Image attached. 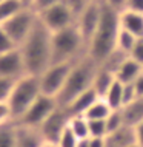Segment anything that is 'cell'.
Instances as JSON below:
<instances>
[{
  "label": "cell",
  "instance_id": "obj_15",
  "mask_svg": "<svg viewBox=\"0 0 143 147\" xmlns=\"http://www.w3.org/2000/svg\"><path fill=\"white\" fill-rule=\"evenodd\" d=\"M120 28L134 34L136 37H143V14L134 11H122L120 13Z\"/></svg>",
  "mask_w": 143,
  "mask_h": 147
},
{
  "label": "cell",
  "instance_id": "obj_43",
  "mask_svg": "<svg viewBox=\"0 0 143 147\" xmlns=\"http://www.w3.org/2000/svg\"><path fill=\"white\" fill-rule=\"evenodd\" d=\"M128 147H140V146H138L137 142H134V144H131V146H128Z\"/></svg>",
  "mask_w": 143,
  "mask_h": 147
},
{
  "label": "cell",
  "instance_id": "obj_8",
  "mask_svg": "<svg viewBox=\"0 0 143 147\" xmlns=\"http://www.w3.org/2000/svg\"><path fill=\"white\" fill-rule=\"evenodd\" d=\"M59 107L60 105H59V102L55 98L46 96V94H40V96L35 99L34 104L29 107V110L23 115V118L17 122H22V124H25V125H31V127L40 129V125L59 109Z\"/></svg>",
  "mask_w": 143,
  "mask_h": 147
},
{
  "label": "cell",
  "instance_id": "obj_20",
  "mask_svg": "<svg viewBox=\"0 0 143 147\" xmlns=\"http://www.w3.org/2000/svg\"><path fill=\"white\" fill-rule=\"evenodd\" d=\"M108 105L112 110H122L123 109V84L120 81H114L112 85L109 87V90L106 91V94L103 96Z\"/></svg>",
  "mask_w": 143,
  "mask_h": 147
},
{
  "label": "cell",
  "instance_id": "obj_44",
  "mask_svg": "<svg viewBox=\"0 0 143 147\" xmlns=\"http://www.w3.org/2000/svg\"><path fill=\"white\" fill-rule=\"evenodd\" d=\"M92 2H102V0H92Z\"/></svg>",
  "mask_w": 143,
  "mask_h": 147
},
{
  "label": "cell",
  "instance_id": "obj_37",
  "mask_svg": "<svg viewBox=\"0 0 143 147\" xmlns=\"http://www.w3.org/2000/svg\"><path fill=\"white\" fill-rule=\"evenodd\" d=\"M134 133H136V142L140 147H143V122H140V124L134 129Z\"/></svg>",
  "mask_w": 143,
  "mask_h": 147
},
{
  "label": "cell",
  "instance_id": "obj_41",
  "mask_svg": "<svg viewBox=\"0 0 143 147\" xmlns=\"http://www.w3.org/2000/svg\"><path fill=\"white\" fill-rule=\"evenodd\" d=\"M22 2L25 3L26 6H29V8H31V3H33V0H22Z\"/></svg>",
  "mask_w": 143,
  "mask_h": 147
},
{
  "label": "cell",
  "instance_id": "obj_31",
  "mask_svg": "<svg viewBox=\"0 0 143 147\" xmlns=\"http://www.w3.org/2000/svg\"><path fill=\"white\" fill-rule=\"evenodd\" d=\"M14 48H17V47H15L14 42L11 40V37L8 36L5 28L0 25V54L8 53V51H11V50H14Z\"/></svg>",
  "mask_w": 143,
  "mask_h": 147
},
{
  "label": "cell",
  "instance_id": "obj_16",
  "mask_svg": "<svg viewBox=\"0 0 143 147\" xmlns=\"http://www.w3.org/2000/svg\"><path fill=\"white\" fill-rule=\"evenodd\" d=\"M120 112L125 119V124L136 129L140 122H143V98H136L129 104H126Z\"/></svg>",
  "mask_w": 143,
  "mask_h": 147
},
{
  "label": "cell",
  "instance_id": "obj_1",
  "mask_svg": "<svg viewBox=\"0 0 143 147\" xmlns=\"http://www.w3.org/2000/svg\"><path fill=\"white\" fill-rule=\"evenodd\" d=\"M19 50L25 62L26 73L40 76L53 63V33L39 19L34 30Z\"/></svg>",
  "mask_w": 143,
  "mask_h": 147
},
{
  "label": "cell",
  "instance_id": "obj_11",
  "mask_svg": "<svg viewBox=\"0 0 143 147\" xmlns=\"http://www.w3.org/2000/svg\"><path fill=\"white\" fill-rule=\"evenodd\" d=\"M71 115L65 107H59L55 112L46 119L40 125V132L45 138V142H51V144H57L59 138L65 132V129L69 124Z\"/></svg>",
  "mask_w": 143,
  "mask_h": 147
},
{
  "label": "cell",
  "instance_id": "obj_28",
  "mask_svg": "<svg viewBox=\"0 0 143 147\" xmlns=\"http://www.w3.org/2000/svg\"><path fill=\"white\" fill-rule=\"evenodd\" d=\"M91 2H92V0H63V3H65V5L71 9V13L74 14L75 22H77V19L82 16L83 11L88 8V5Z\"/></svg>",
  "mask_w": 143,
  "mask_h": 147
},
{
  "label": "cell",
  "instance_id": "obj_35",
  "mask_svg": "<svg viewBox=\"0 0 143 147\" xmlns=\"http://www.w3.org/2000/svg\"><path fill=\"white\" fill-rule=\"evenodd\" d=\"M125 9L134 11V13H138V14H143V0H128Z\"/></svg>",
  "mask_w": 143,
  "mask_h": 147
},
{
  "label": "cell",
  "instance_id": "obj_6",
  "mask_svg": "<svg viewBox=\"0 0 143 147\" xmlns=\"http://www.w3.org/2000/svg\"><path fill=\"white\" fill-rule=\"evenodd\" d=\"M37 20H39V14L35 13L33 8L26 6V8H23L20 13L15 14L14 17H11L8 22H5L2 26L5 28L8 36L11 37V40L14 42V45L19 48L28 39L31 31L34 30Z\"/></svg>",
  "mask_w": 143,
  "mask_h": 147
},
{
  "label": "cell",
  "instance_id": "obj_22",
  "mask_svg": "<svg viewBox=\"0 0 143 147\" xmlns=\"http://www.w3.org/2000/svg\"><path fill=\"white\" fill-rule=\"evenodd\" d=\"M111 112H112V109L108 105V102L103 98H100L89 107V110L86 112L85 118L86 119H106L111 115Z\"/></svg>",
  "mask_w": 143,
  "mask_h": 147
},
{
  "label": "cell",
  "instance_id": "obj_33",
  "mask_svg": "<svg viewBox=\"0 0 143 147\" xmlns=\"http://www.w3.org/2000/svg\"><path fill=\"white\" fill-rule=\"evenodd\" d=\"M129 57L132 59V61L138 62L140 65H143V37H138L136 45H134L132 51H131Z\"/></svg>",
  "mask_w": 143,
  "mask_h": 147
},
{
  "label": "cell",
  "instance_id": "obj_3",
  "mask_svg": "<svg viewBox=\"0 0 143 147\" xmlns=\"http://www.w3.org/2000/svg\"><path fill=\"white\" fill-rule=\"evenodd\" d=\"M98 70V63L92 61L88 54L77 59L72 63L69 76L65 82V87L57 96V102L60 107H68L78 94L89 90L92 87L95 73Z\"/></svg>",
  "mask_w": 143,
  "mask_h": 147
},
{
  "label": "cell",
  "instance_id": "obj_36",
  "mask_svg": "<svg viewBox=\"0 0 143 147\" xmlns=\"http://www.w3.org/2000/svg\"><path fill=\"white\" fill-rule=\"evenodd\" d=\"M103 3H106L108 6H111L112 9L118 11V13H122V11H125L126 8V2L128 0H102Z\"/></svg>",
  "mask_w": 143,
  "mask_h": 147
},
{
  "label": "cell",
  "instance_id": "obj_29",
  "mask_svg": "<svg viewBox=\"0 0 143 147\" xmlns=\"http://www.w3.org/2000/svg\"><path fill=\"white\" fill-rule=\"evenodd\" d=\"M17 81H13V79H6V78H0V102H8L11 93H13V88Z\"/></svg>",
  "mask_w": 143,
  "mask_h": 147
},
{
  "label": "cell",
  "instance_id": "obj_26",
  "mask_svg": "<svg viewBox=\"0 0 143 147\" xmlns=\"http://www.w3.org/2000/svg\"><path fill=\"white\" fill-rule=\"evenodd\" d=\"M89 124V138H106L108 127L106 119H88Z\"/></svg>",
  "mask_w": 143,
  "mask_h": 147
},
{
  "label": "cell",
  "instance_id": "obj_19",
  "mask_svg": "<svg viewBox=\"0 0 143 147\" xmlns=\"http://www.w3.org/2000/svg\"><path fill=\"white\" fill-rule=\"evenodd\" d=\"M114 81H116V74L98 65V70H97V73H95V78H94V82H92V88L95 90V93H97L98 96L103 98L106 94V91L109 90V87L112 85Z\"/></svg>",
  "mask_w": 143,
  "mask_h": 147
},
{
  "label": "cell",
  "instance_id": "obj_30",
  "mask_svg": "<svg viewBox=\"0 0 143 147\" xmlns=\"http://www.w3.org/2000/svg\"><path fill=\"white\" fill-rule=\"evenodd\" d=\"M78 138L69 130V127H66L65 132L62 133V136L57 141V147H77Z\"/></svg>",
  "mask_w": 143,
  "mask_h": 147
},
{
  "label": "cell",
  "instance_id": "obj_38",
  "mask_svg": "<svg viewBox=\"0 0 143 147\" xmlns=\"http://www.w3.org/2000/svg\"><path fill=\"white\" fill-rule=\"evenodd\" d=\"M132 85H134V88H136L137 98H143V73L140 74V78H138Z\"/></svg>",
  "mask_w": 143,
  "mask_h": 147
},
{
  "label": "cell",
  "instance_id": "obj_27",
  "mask_svg": "<svg viewBox=\"0 0 143 147\" xmlns=\"http://www.w3.org/2000/svg\"><path fill=\"white\" fill-rule=\"evenodd\" d=\"M106 127H108V135L117 132V130L123 129V127H126L125 119H123V115L120 110H112L111 112V115L106 118Z\"/></svg>",
  "mask_w": 143,
  "mask_h": 147
},
{
  "label": "cell",
  "instance_id": "obj_32",
  "mask_svg": "<svg viewBox=\"0 0 143 147\" xmlns=\"http://www.w3.org/2000/svg\"><path fill=\"white\" fill-rule=\"evenodd\" d=\"M62 2L63 0H33L31 8H33L37 14H40L43 11H46L48 8H53L55 5H59V3H62Z\"/></svg>",
  "mask_w": 143,
  "mask_h": 147
},
{
  "label": "cell",
  "instance_id": "obj_39",
  "mask_svg": "<svg viewBox=\"0 0 143 147\" xmlns=\"http://www.w3.org/2000/svg\"><path fill=\"white\" fill-rule=\"evenodd\" d=\"M89 147H105V138H89Z\"/></svg>",
  "mask_w": 143,
  "mask_h": 147
},
{
  "label": "cell",
  "instance_id": "obj_7",
  "mask_svg": "<svg viewBox=\"0 0 143 147\" xmlns=\"http://www.w3.org/2000/svg\"><path fill=\"white\" fill-rule=\"evenodd\" d=\"M74 62H68V63H53L43 74L39 76L40 79V90L42 94L46 96L55 98L60 94V91L65 87V82L69 76V71L72 68Z\"/></svg>",
  "mask_w": 143,
  "mask_h": 147
},
{
  "label": "cell",
  "instance_id": "obj_24",
  "mask_svg": "<svg viewBox=\"0 0 143 147\" xmlns=\"http://www.w3.org/2000/svg\"><path fill=\"white\" fill-rule=\"evenodd\" d=\"M68 127L78 140L89 138V124L85 116H71Z\"/></svg>",
  "mask_w": 143,
  "mask_h": 147
},
{
  "label": "cell",
  "instance_id": "obj_10",
  "mask_svg": "<svg viewBox=\"0 0 143 147\" xmlns=\"http://www.w3.org/2000/svg\"><path fill=\"white\" fill-rule=\"evenodd\" d=\"M100 13H102V5L100 2H91L88 8L82 13V16L77 19L75 22V26L80 31L82 39L86 45V51H88L89 42L92 40L95 31H97L98 22H100ZM88 54V53H86Z\"/></svg>",
  "mask_w": 143,
  "mask_h": 147
},
{
  "label": "cell",
  "instance_id": "obj_23",
  "mask_svg": "<svg viewBox=\"0 0 143 147\" xmlns=\"http://www.w3.org/2000/svg\"><path fill=\"white\" fill-rule=\"evenodd\" d=\"M15 121L0 124V147H15Z\"/></svg>",
  "mask_w": 143,
  "mask_h": 147
},
{
  "label": "cell",
  "instance_id": "obj_9",
  "mask_svg": "<svg viewBox=\"0 0 143 147\" xmlns=\"http://www.w3.org/2000/svg\"><path fill=\"white\" fill-rule=\"evenodd\" d=\"M39 19H40V22L53 34L75 25L74 14L71 13V9L63 2L53 6V8H48V9L43 11V13H40L39 14Z\"/></svg>",
  "mask_w": 143,
  "mask_h": 147
},
{
  "label": "cell",
  "instance_id": "obj_40",
  "mask_svg": "<svg viewBox=\"0 0 143 147\" xmlns=\"http://www.w3.org/2000/svg\"><path fill=\"white\" fill-rule=\"evenodd\" d=\"M77 147H89V138H83V140H78Z\"/></svg>",
  "mask_w": 143,
  "mask_h": 147
},
{
  "label": "cell",
  "instance_id": "obj_21",
  "mask_svg": "<svg viewBox=\"0 0 143 147\" xmlns=\"http://www.w3.org/2000/svg\"><path fill=\"white\" fill-rule=\"evenodd\" d=\"M23 8H26V5L22 0H0V25L20 13Z\"/></svg>",
  "mask_w": 143,
  "mask_h": 147
},
{
  "label": "cell",
  "instance_id": "obj_2",
  "mask_svg": "<svg viewBox=\"0 0 143 147\" xmlns=\"http://www.w3.org/2000/svg\"><path fill=\"white\" fill-rule=\"evenodd\" d=\"M102 13L97 31L88 47V56L100 65L106 57L116 50L117 37L120 33V13L112 9L106 3L100 2Z\"/></svg>",
  "mask_w": 143,
  "mask_h": 147
},
{
  "label": "cell",
  "instance_id": "obj_42",
  "mask_svg": "<svg viewBox=\"0 0 143 147\" xmlns=\"http://www.w3.org/2000/svg\"><path fill=\"white\" fill-rule=\"evenodd\" d=\"M43 147H57V144H51V142H45Z\"/></svg>",
  "mask_w": 143,
  "mask_h": 147
},
{
  "label": "cell",
  "instance_id": "obj_4",
  "mask_svg": "<svg viewBox=\"0 0 143 147\" xmlns=\"http://www.w3.org/2000/svg\"><path fill=\"white\" fill-rule=\"evenodd\" d=\"M85 54L86 45L75 25L53 34V63L75 62Z\"/></svg>",
  "mask_w": 143,
  "mask_h": 147
},
{
  "label": "cell",
  "instance_id": "obj_45",
  "mask_svg": "<svg viewBox=\"0 0 143 147\" xmlns=\"http://www.w3.org/2000/svg\"><path fill=\"white\" fill-rule=\"evenodd\" d=\"M142 68H143V65H142Z\"/></svg>",
  "mask_w": 143,
  "mask_h": 147
},
{
  "label": "cell",
  "instance_id": "obj_12",
  "mask_svg": "<svg viewBox=\"0 0 143 147\" xmlns=\"http://www.w3.org/2000/svg\"><path fill=\"white\" fill-rule=\"evenodd\" d=\"M26 74V67L19 48L0 54V78L19 81Z\"/></svg>",
  "mask_w": 143,
  "mask_h": 147
},
{
  "label": "cell",
  "instance_id": "obj_5",
  "mask_svg": "<svg viewBox=\"0 0 143 147\" xmlns=\"http://www.w3.org/2000/svg\"><path fill=\"white\" fill-rule=\"evenodd\" d=\"M42 94L40 90V79L39 76H33V74H26L22 79L15 82L13 93H11L8 104L11 109V115H13V121H20L23 118L29 107L35 102V99Z\"/></svg>",
  "mask_w": 143,
  "mask_h": 147
},
{
  "label": "cell",
  "instance_id": "obj_17",
  "mask_svg": "<svg viewBox=\"0 0 143 147\" xmlns=\"http://www.w3.org/2000/svg\"><path fill=\"white\" fill-rule=\"evenodd\" d=\"M143 73V68L142 65L136 61H132L131 57H128L125 62L122 63V67L117 70L116 73V79L120 81L122 84H134L140 74Z\"/></svg>",
  "mask_w": 143,
  "mask_h": 147
},
{
  "label": "cell",
  "instance_id": "obj_25",
  "mask_svg": "<svg viewBox=\"0 0 143 147\" xmlns=\"http://www.w3.org/2000/svg\"><path fill=\"white\" fill-rule=\"evenodd\" d=\"M136 42H137V37H136V36L120 28V33H118V37H117V45H116V48H117L118 51H122V53H125L126 56H129L131 51H132V48H134V45H136Z\"/></svg>",
  "mask_w": 143,
  "mask_h": 147
},
{
  "label": "cell",
  "instance_id": "obj_14",
  "mask_svg": "<svg viewBox=\"0 0 143 147\" xmlns=\"http://www.w3.org/2000/svg\"><path fill=\"white\" fill-rule=\"evenodd\" d=\"M97 99H100V96H98V94L95 93V90L91 87L89 90H86V91H83L82 94H78L68 107H65V109L68 110V113L71 116H85L86 112L89 110V107L92 105Z\"/></svg>",
  "mask_w": 143,
  "mask_h": 147
},
{
  "label": "cell",
  "instance_id": "obj_34",
  "mask_svg": "<svg viewBox=\"0 0 143 147\" xmlns=\"http://www.w3.org/2000/svg\"><path fill=\"white\" fill-rule=\"evenodd\" d=\"M13 121V115H11V109L8 102H0V124Z\"/></svg>",
  "mask_w": 143,
  "mask_h": 147
},
{
  "label": "cell",
  "instance_id": "obj_18",
  "mask_svg": "<svg viewBox=\"0 0 143 147\" xmlns=\"http://www.w3.org/2000/svg\"><path fill=\"white\" fill-rule=\"evenodd\" d=\"M136 142V133L132 127H123L114 133L106 135L105 147H128Z\"/></svg>",
  "mask_w": 143,
  "mask_h": 147
},
{
  "label": "cell",
  "instance_id": "obj_13",
  "mask_svg": "<svg viewBox=\"0 0 143 147\" xmlns=\"http://www.w3.org/2000/svg\"><path fill=\"white\" fill-rule=\"evenodd\" d=\"M45 138L37 127L17 122L15 129V147H43Z\"/></svg>",
  "mask_w": 143,
  "mask_h": 147
}]
</instances>
